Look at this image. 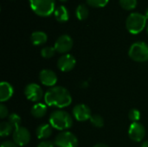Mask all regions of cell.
<instances>
[{"mask_svg": "<svg viewBox=\"0 0 148 147\" xmlns=\"http://www.w3.org/2000/svg\"><path fill=\"white\" fill-rule=\"evenodd\" d=\"M26 99L32 102L38 103L42 98H44L43 90L41 86L36 83H29L25 86L23 90Z\"/></svg>", "mask_w": 148, "mask_h": 147, "instance_id": "52a82bcc", "label": "cell"}, {"mask_svg": "<svg viewBox=\"0 0 148 147\" xmlns=\"http://www.w3.org/2000/svg\"><path fill=\"white\" fill-rule=\"evenodd\" d=\"M120 5L126 10H132L137 6V0H120Z\"/></svg>", "mask_w": 148, "mask_h": 147, "instance_id": "44dd1931", "label": "cell"}, {"mask_svg": "<svg viewBox=\"0 0 148 147\" xmlns=\"http://www.w3.org/2000/svg\"><path fill=\"white\" fill-rule=\"evenodd\" d=\"M147 19L145 15L138 12L131 13L126 20V27L130 34L137 35L146 28Z\"/></svg>", "mask_w": 148, "mask_h": 147, "instance_id": "3957f363", "label": "cell"}, {"mask_svg": "<svg viewBox=\"0 0 148 147\" xmlns=\"http://www.w3.org/2000/svg\"><path fill=\"white\" fill-rule=\"evenodd\" d=\"M147 35H148V25H147Z\"/></svg>", "mask_w": 148, "mask_h": 147, "instance_id": "836d02e7", "label": "cell"}, {"mask_svg": "<svg viewBox=\"0 0 148 147\" xmlns=\"http://www.w3.org/2000/svg\"><path fill=\"white\" fill-rule=\"evenodd\" d=\"M140 117H141L140 112L137 108H133L128 113V118L132 121V123H134V122H140Z\"/></svg>", "mask_w": 148, "mask_h": 147, "instance_id": "d4e9b609", "label": "cell"}, {"mask_svg": "<svg viewBox=\"0 0 148 147\" xmlns=\"http://www.w3.org/2000/svg\"><path fill=\"white\" fill-rule=\"evenodd\" d=\"M89 120L95 127L101 128L104 126V120L100 114H92Z\"/></svg>", "mask_w": 148, "mask_h": 147, "instance_id": "7402d4cb", "label": "cell"}, {"mask_svg": "<svg viewBox=\"0 0 148 147\" xmlns=\"http://www.w3.org/2000/svg\"><path fill=\"white\" fill-rule=\"evenodd\" d=\"M60 1H61V2H63V3H64V2H67L68 0H60Z\"/></svg>", "mask_w": 148, "mask_h": 147, "instance_id": "d6a6232c", "label": "cell"}, {"mask_svg": "<svg viewBox=\"0 0 148 147\" xmlns=\"http://www.w3.org/2000/svg\"><path fill=\"white\" fill-rule=\"evenodd\" d=\"M33 12L39 16H49L55 12L56 0H29Z\"/></svg>", "mask_w": 148, "mask_h": 147, "instance_id": "277c9868", "label": "cell"}, {"mask_svg": "<svg viewBox=\"0 0 148 147\" xmlns=\"http://www.w3.org/2000/svg\"><path fill=\"white\" fill-rule=\"evenodd\" d=\"M56 52V51L54 47L47 46V47H44L41 49V55H42V57H43L45 59H49L55 55Z\"/></svg>", "mask_w": 148, "mask_h": 147, "instance_id": "cb8c5ba5", "label": "cell"}, {"mask_svg": "<svg viewBox=\"0 0 148 147\" xmlns=\"http://www.w3.org/2000/svg\"><path fill=\"white\" fill-rule=\"evenodd\" d=\"M88 15H89V10L85 4L81 3L76 7L75 16L78 18V20H80V21L85 20L88 17Z\"/></svg>", "mask_w": 148, "mask_h": 147, "instance_id": "d6986e66", "label": "cell"}, {"mask_svg": "<svg viewBox=\"0 0 148 147\" xmlns=\"http://www.w3.org/2000/svg\"><path fill=\"white\" fill-rule=\"evenodd\" d=\"M12 138H13V141L18 146L23 147L25 146L26 145L29 143L31 135H30L29 131L26 127H23L21 126L14 130Z\"/></svg>", "mask_w": 148, "mask_h": 147, "instance_id": "ba28073f", "label": "cell"}, {"mask_svg": "<svg viewBox=\"0 0 148 147\" xmlns=\"http://www.w3.org/2000/svg\"><path fill=\"white\" fill-rule=\"evenodd\" d=\"M56 19L59 23H65L69 19V10L66 6L64 5H60L56 8L55 12H54Z\"/></svg>", "mask_w": 148, "mask_h": 147, "instance_id": "e0dca14e", "label": "cell"}, {"mask_svg": "<svg viewBox=\"0 0 148 147\" xmlns=\"http://www.w3.org/2000/svg\"><path fill=\"white\" fill-rule=\"evenodd\" d=\"M93 147H109L108 146H107L106 144H103V143H99V144H96Z\"/></svg>", "mask_w": 148, "mask_h": 147, "instance_id": "f546056e", "label": "cell"}, {"mask_svg": "<svg viewBox=\"0 0 148 147\" xmlns=\"http://www.w3.org/2000/svg\"><path fill=\"white\" fill-rule=\"evenodd\" d=\"M14 94V88L8 81H2L0 83V101L2 103L9 101Z\"/></svg>", "mask_w": 148, "mask_h": 147, "instance_id": "5bb4252c", "label": "cell"}, {"mask_svg": "<svg viewBox=\"0 0 148 147\" xmlns=\"http://www.w3.org/2000/svg\"><path fill=\"white\" fill-rule=\"evenodd\" d=\"M0 147H19L14 141H3L2 144H1V146Z\"/></svg>", "mask_w": 148, "mask_h": 147, "instance_id": "f1b7e54d", "label": "cell"}, {"mask_svg": "<svg viewBox=\"0 0 148 147\" xmlns=\"http://www.w3.org/2000/svg\"><path fill=\"white\" fill-rule=\"evenodd\" d=\"M55 143L50 140H42L37 145V147H55Z\"/></svg>", "mask_w": 148, "mask_h": 147, "instance_id": "83f0119b", "label": "cell"}, {"mask_svg": "<svg viewBox=\"0 0 148 147\" xmlns=\"http://www.w3.org/2000/svg\"><path fill=\"white\" fill-rule=\"evenodd\" d=\"M76 65L75 58L70 54H65L57 60V68L62 72H69L75 68Z\"/></svg>", "mask_w": 148, "mask_h": 147, "instance_id": "7c38bea8", "label": "cell"}, {"mask_svg": "<svg viewBox=\"0 0 148 147\" xmlns=\"http://www.w3.org/2000/svg\"><path fill=\"white\" fill-rule=\"evenodd\" d=\"M109 0H86L87 3L94 8H102L108 4Z\"/></svg>", "mask_w": 148, "mask_h": 147, "instance_id": "484cf974", "label": "cell"}, {"mask_svg": "<svg viewBox=\"0 0 148 147\" xmlns=\"http://www.w3.org/2000/svg\"><path fill=\"white\" fill-rule=\"evenodd\" d=\"M44 103L48 107L64 108L71 105L72 96L69 91L61 86H55L48 89L44 94Z\"/></svg>", "mask_w": 148, "mask_h": 147, "instance_id": "6da1fadb", "label": "cell"}, {"mask_svg": "<svg viewBox=\"0 0 148 147\" xmlns=\"http://www.w3.org/2000/svg\"><path fill=\"white\" fill-rule=\"evenodd\" d=\"M15 128L9 121H3L0 124V136L2 138L7 137L13 133Z\"/></svg>", "mask_w": 148, "mask_h": 147, "instance_id": "ffe728a7", "label": "cell"}, {"mask_svg": "<svg viewBox=\"0 0 148 147\" xmlns=\"http://www.w3.org/2000/svg\"><path fill=\"white\" fill-rule=\"evenodd\" d=\"M8 121L13 126V127L16 129L19 126H21V123H22V120L21 117L17 114V113H10L8 116Z\"/></svg>", "mask_w": 148, "mask_h": 147, "instance_id": "603a6c76", "label": "cell"}, {"mask_svg": "<svg viewBox=\"0 0 148 147\" xmlns=\"http://www.w3.org/2000/svg\"><path fill=\"white\" fill-rule=\"evenodd\" d=\"M73 117L79 122H83L90 120L92 116L91 109L85 104H77L72 110Z\"/></svg>", "mask_w": 148, "mask_h": 147, "instance_id": "8fae6325", "label": "cell"}, {"mask_svg": "<svg viewBox=\"0 0 148 147\" xmlns=\"http://www.w3.org/2000/svg\"><path fill=\"white\" fill-rule=\"evenodd\" d=\"M56 51L59 54H68L73 48V40L71 36L69 35H62L60 36L54 45Z\"/></svg>", "mask_w": 148, "mask_h": 147, "instance_id": "9c48e42d", "label": "cell"}, {"mask_svg": "<svg viewBox=\"0 0 148 147\" xmlns=\"http://www.w3.org/2000/svg\"><path fill=\"white\" fill-rule=\"evenodd\" d=\"M53 127L50 126V124H41L39 125L36 129V137L39 139H46L49 138L53 133Z\"/></svg>", "mask_w": 148, "mask_h": 147, "instance_id": "9a60e30c", "label": "cell"}, {"mask_svg": "<svg viewBox=\"0 0 148 147\" xmlns=\"http://www.w3.org/2000/svg\"><path fill=\"white\" fill-rule=\"evenodd\" d=\"M40 82L49 88H53L57 83V75L51 69H42L39 73Z\"/></svg>", "mask_w": 148, "mask_h": 147, "instance_id": "4fadbf2b", "label": "cell"}, {"mask_svg": "<svg viewBox=\"0 0 148 147\" xmlns=\"http://www.w3.org/2000/svg\"><path fill=\"white\" fill-rule=\"evenodd\" d=\"M129 57L137 62H146L148 61V44L144 42L133 43L128 50Z\"/></svg>", "mask_w": 148, "mask_h": 147, "instance_id": "5b68a950", "label": "cell"}, {"mask_svg": "<svg viewBox=\"0 0 148 147\" xmlns=\"http://www.w3.org/2000/svg\"><path fill=\"white\" fill-rule=\"evenodd\" d=\"M49 123L54 129L63 132L72 127L73 118L68 112L58 109L50 113Z\"/></svg>", "mask_w": 148, "mask_h": 147, "instance_id": "7a4b0ae2", "label": "cell"}, {"mask_svg": "<svg viewBox=\"0 0 148 147\" xmlns=\"http://www.w3.org/2000/svg\"><path fill=\"white\" fill-rule=\"evenodd\" d=\"M48 40V36L43 31H34L30 36L31 43L35 46H40L44 44Z\"/></svg>", "mask_w": 148, "mask_h": 147, "instance_id": "ac0fdd59", "label": "cell"}, {"mask_svg": "<svg viewBox=\"0 0 148 147\" xmlns=\"http://www.w3.org/2000/svg\"><path fill=\"white\" fill-rule=\"evenodd\" d=\"M48 112V106L45 103L38 102L32 106L30 109V113L34 118L40 119L44 117Z\"/></svg>", "mask_w": 148, "mask_h": 147, "instance_id": "2e32d148", "label": "cell"}, {"mask_svg": "<svg viewBox=\"0 0 148 147\" xmlns=\"http://www.w3.org/2000/svg\"><path fill=\"white\" fill-rule=\"evenodd\" d=\"M145 16H146V17H147V19L148 20V9L146 10V12H145Z\"/></svg>", "mask_w": 148, "mask_h": 147, "instance_id": "1f68e13d", "label": "cell"}, {"mask_svg": "<svg viewBox=\"0 0 148 147\" xmlns=\"http://www.w3.org/2000/svg\"><path fill=\"white\" fill-rule=\"evenodd\" d=\"M8 115H9V110H8L7 107L2 103V104L0 105V118H1L2 120H3V119H5Z\"/></svg>", "mask_w": 148, "mask_h": 147, "instance_id": "4316f807", "label": "cell"}, {"mask_svg": "<svg viewBox=\"0 0 148 147\" xmlns=\"http://www.w3.org/2000/svg\"><path fill=\"white\" fill-rule=\"evenodd\" d=\"M141 147H148V140H146L142 143L141 145Z\"/></svg>", "mask_w": 148, "mask_h": 147, "instance_id": "4dcf8cb0", "label": "cell"}, {"mask_svg": "<svg viewBox=\"0 0 148 147\" xmlns=\"http://www.w3.org/2000/svg\"><path fill=\"white\" fill-rule=\"evenodd\" d=\"M128 136L134 142H140L146 136V128L140 122L131 123L128 128Z\"/></svg>", "mask_w": 148, "mask_h": 147, "instance_id": "30bf717a", "label": "cell"}, {"mask_svg": "<svg viewBox=\"0 0 148 147\" xmlns=\"http://www.w3.org/2000/svg\"><path fill=\"white\" fill-rule=\"evenodd\" d=\"M56 146L57 147H77L78 139L77 137L71 132L63 131L59 133L54 140Z\"/></svg>", "mask_w": 148, "mask_h": 147, "instance_id": "8992f818", "label": "cell"}]
</instances>
